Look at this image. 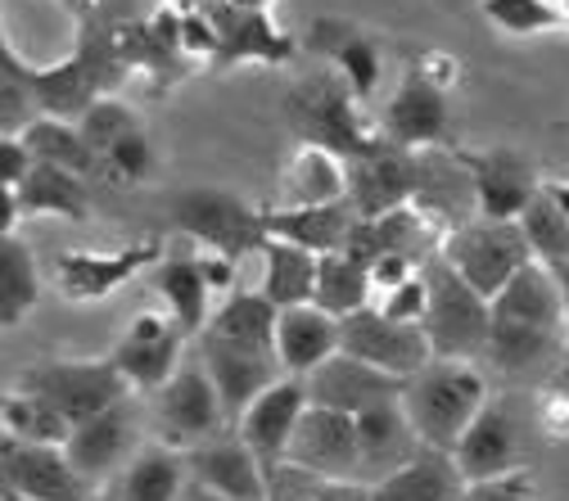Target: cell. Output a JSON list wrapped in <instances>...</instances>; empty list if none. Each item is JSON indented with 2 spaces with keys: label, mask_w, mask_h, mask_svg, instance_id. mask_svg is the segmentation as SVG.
<instances>
[{
  "label": "cell",
  "mask_w": 569,
  "mask_h": 501,
  "mask_svg": "<svg viewBox=\"0 0 569 501\" xmlns=\"http://www.w3.org/2000/svg\"><path fill=\"white\" fill-rule=\"evenodd\" d=\"M565 303L556 290V275L547 262H529L502 294L492 299V330H488V357L502 375H533L547 362H560L565 348Z\"/></svg>",
  "instance_id": "1"
},
{
  "label": "cell",
  "mask_w": 569,
  "mask_h": 501,
  "mask_svg": "<svg viewBox=\"0 0 569 501\" xmlns=\"http://www.w3.org/2000/svg\"><path fill=\"white\" fill-rule=\"evenodd\" d=\"M362 104L367 100L343 82V73L326 68V73L303 78L290 96H284V118H290V127L303 146H321L348 163V159H362V154L385 146L380 127H367Z\"/></svg>",
  "instance_id": "2"
},
{
  "label": "cell",
  "mask_w": 569,
  "mask_h": 501,
  "mask_svg": "<svg viewBox=\"0 0 569 501\" xmlns=\"http://www.w3.org/2000/svg\"><path fill=\"white\" fill-rule=\"evenodd\" d=\"M483 402H488V384H483L479 367L448 362V357H435L425 371H416L402 393V411L416 424L420 443L443 448V452H452L461 443V434L470 429V420L479 415Z\"/></svg>",
  "instance_id": "3"
},
{
  "label": "cell",
  "mask_w": 569,
  "mask_h": 501,
  "mask_svg": "<svg viewBox=\"0 0 569 501\" xmlns=\"http://www.w3.org/2000/svg\"><path fill=\"white\" fill-rule=\"evenodd\" d=\"M420 275L430 284V308H425L420 325L435 343V357H448V362H483L488 330H492V299H483L443 253L425 258Z\"/></svg>",
  "instance_id": "4"
},
{
  "label": "cell",
  "mask_w": 569,
  "mask_h": 501,
  "mask_svg": "<svg viewBox=\"0 0 569 501\" xmlns=\"http://www.w3.org/2000/svg\"><path fill=\"white\" fill-rule=\"evenodd\" d=\"M177 231H186L190 240H199L212 253H227V258H244V253H262L271 231H267V208L244 203L231 190L218 186H194L172 194L168 203Z\"/></svg>",
  "instance_id": "5"
},
{
  "label": "cell",
  "mask_w": 569,
  "mask_h": 501,
  "mask_svg": "<svg viewBox=\"0 0 569 501\" xmlns=\"http://www.w3.org/2000/svg\"><path fill=\"white\" fill-rule=\"evenodd\" d=\"M483 299H497L507 284L533 262L529 236L520 222H492V218H470L443 236L439 249Z\"/></svg>",
  "instance_id": "6"
},
{
  "label": "cell",
  "mask_w": 569,
  "mask_h": 501,
  "mask_svg": "<svg viewBox=\"0 0 569 501\" xmlns=\"http://www.w3.org/2000/svg\"><path fill=\"white\" fill-rule=\"evenodd\" d=\"M19 389L59 407L68 415V424H82V420L127 402V393H131V384L122 380V371L109 357H100V362H37L23 371Z\"/></svg>",
  "instance_id": "7"
},
{
  "label": "cell",
  "mask_w": 569,
  "mask_h": 501,
  "mask_svg": "<svg viewBox=\"0 0 569 501\" xmlns=\"http://www.w3.org/2000/svg\"><path fill=\"white\" fill-rule=\"evenodd\" d=\"M339 348L380 367V371H389V375H398V380H411L416 371H425L435 362V343L425 334V325L420 321H393L376 303L352 312V317H339Z\"/></svg>",
  "instance_id": "8"
},
{
  "label": "cell",
  "mask_w": 569,
  "mask_h": 501,
  "mask_svg": "<svg viewBox=\"0 0 569 501\" xmlns=\"http://www.w3.org/2000/svg\"><path fill=\"white\" fill-rule=\"evenodd\" d=\"M0 479H6V492L28 501H104L100 483L87 479L63 448L23 443L10 434L0 439Z\"/></svg>",
  "instance_id": "9"
},
{
  "label": "cell",
  "mask_w": 569,
  "mask_h": 501,
  "mask_svg": "<svg viewBox=\"0 0 569 501\" xmlns=\"http://www.w3.org/2000/svg\"><path fill=\"white\" fill-rule=\"evenodd\" d=\"M457 159L470 172L479 218H492V222H520V212L547 186L538 177L533 159L520 154V150H511V146H497V150H457Z\"/></svg>",
  "instance_id": "10"
},
{
  "label": "cell",
  "mask_w": 569,
  "mask_h": 501,
  "mask_svg": "<svg viewBox=\"0 0 569 501\" xmlns=\"http://www.w3.org/2000/svg\"><path fill=\"white\" fill-rule=\"evenodd\" d=\"M452 457L470 483L507 479V474L525 470V415H520V407L507 398H488L479 407V415L470 420V429L461 434V443L452 448Z\"/></svg>",
  "instance_id": "11"
},
{
  "label": "cell",
  "mask_w": 569,
  "mask_h": 501,
  "mask_svg": "<svg viewBox=\"0 0 569 501\" xmlns=\"http://www.w3.org/2000/svg\"><path fill=\"white\" fill-rule=\"evenodd\" d=\"M448 82L425 73V63H411L389 104L380 109V136L402 150H435L448 146Z\"/></svg>",
  "instance_id": "12"
},
{
  "label": "cell",
  "mask_w": 569,
  "mask_h": 501,
  "mask_svg": "<svg viewBox=\"0 0 569 501\" xmlns=\"http://www.w3.org/2000/svg\"><path fill=\"white\" fill-rule=\"evenodd\" d=\"M190 334L172 312H140L127 334L113 343L109 362L122 371V380L136 393H159L177 371H181V343Z\"/></svg>",
  "instance_id": "13"
},
{
  "label": "cell",
  "mask_w": 569,
  "mask_h": 501,
  "mask_svg": "<svg viewBox=\"0 0 569 501\" xmlns=\"http://www.w3.org/2000/svg\"><path fill=\"white\" fill-rule=\"evenodd\" d=\"M163 262V244L159 240H136L127 249H109V253H91V249H68L54 258V280L59 294L73 303H100L109 294H118L127 280H136L140 271H154Z\"/></svg>",
  "instance_id": "14"
},
{
  "label": "cell",
  "mask_w": 569,
  "mask_h": 501,
  "mask_svg": "<svg viewBox=\"0 0 569 501\" xmlns=\"http://www.w3.org/2000/svg\"><path fill=\"white\" fill-rule=\"evenodd\" d=\"M154 398H159V407H154L159 439L168 448H177V452L199 448L212 434V429L227 424L222 393H218V384H212V375H208L203 362L199 367H181Z\"/></svg>",
  "instance_id": "15"
},
{
  "label": "cell",
  "mask_w": 569,
  "mask_h": 501,
  "mask_svg": "<svg viewBox=\"0 0 569 501\" xmlns=\"http://www.w3.org/2000/svg\"><path fill=\"white\" fill-rule=\"evenodd\" d=\"M284 465L317 479H358V415L308 402Z\"/></svg>",
  "instance_id": "16"
},
{
  "label": "cell",
  "mask_w": 569,
  "mask_h": 501,
  "mask_svg": "<svg viewBox=\"0 0 569 501\" xmlns=\"http://www.w3.org/2000/svg\"><path fill=\"white\" fill-rule=\"evenodd\" d=\"M199 357L222 393L227 420H240L284 371L276 348H249V343H231L218 334H199Z\"/></svg>",
  "instance_id": "17"
},
{
  "label": "cell",
  "mask_w": 569,
  "mask_h": 501,
  "mask_svg": "<svg viewBox=\"0 0 569 501\" xmlns=\"http://www.w3.org/2000/svg\"><path fill=\"white\" fill-rule=\"evenodd\" d=\"M303 380H308V402L335 407L348 415H362V411L385 407V402H402V393H407V380L362 362V357H352L343 348L335 357H326V362Z\"/></svg>",
  "instance_id": "18"
},
{
  "label": "cell",
  "mask_w": 569,
  "mask_h": 501,
  "mask_svg": "<svg viewBox=\"0 0 569 501\" xmlns=\"http://www.w3.org/2000/svg\"><path fill=\"white\" fill-rule=\"evenodd\" d=\"M343 172H348V199L362 218H385L393 208H407V203H416V190H420L416 150L389 146V140L362 159H348Z\"/></svg>",
  "instance_id": "19"
},
{
  "label": "cell",
  "mask_w": 569,
  "mask_h": 501,
  "mask_svg": "<svg viewBox=\"0 0 569 501\" xmlns=\"http://www.w3.org/2000/svg\"><path fill=\"white\" fill-rule=\"evenodd\" d=\"M212 32H218V54H212V73H222L231 63H290L295 59V37H284L267 10H249L236 6V0H212L208 6Z\"/></svg>",
  "instance_id": "20"
},
{
  "label": "cell",
  "mask_w": 569,
  "mask_h": 501,
  "mask_svg": "<svg viewBox=\"0 0 569 501\" xmlns=\"http://www.w3.org/2000/svg\"><path fill=\"white\" fill-rule=\"evenodd\" d=\"M303 411H308V380L284 375L240 415V439L253 448V457L262 461L267 474H276L284 465V452H290V439H295Z\"/></svg>",
  "instance_id": "21"
},
{
  "label": "cell",
  "mask_w": 569,
  "mask_h": 501,
  "mask_svg": "<svg viewBox=\"0 0 569 501\" xmlns=\"http://www.w3.org/2000/svg\"><path fill=\"white\" fill-rule=\"evenodd\" d=\"M420 434L407 420L402 402H385L358 415V483H380L393 470H402L420 452Z\"/></svg>",
  "instance_id": "22"
},
{
  "label": "cell",
  "mask_w": 569,
  "mask_h": 501,
  "mask_svg": "<svg viewBox=\"0 0 569 501\" xmlns=\"http://www.w3.org/2000/svg\"><path fill=\"white\" fill-rule=\"evenodd\" d=\"M63 452L73 457V465L96 479V483H109L131 457H136V415L127 411V402L73 424V434H68Z\"/></svg>",
  "instance_id": "23"
},
{
  "label": "cell",
  "mask_w": 569,
  "mask_h": 501,
  "mask_svg": "<svg viewBox=\"0 0 569 501\" xmlns=\"http://www.w3.org/2000/svg\"><path fill=\"white\" fill-rule=\"evenodd\" d=\"M190 474L222 492L227 501H267L271 497V474L262 470V461L253 457V448L240 439V443H199L190 448L186 457Z\"/></svg>",
  "instance_id": "24"
},
{
  "label": "cell",
  "mask_w": 569,
  "mask_h": 501,
  "mask_svg": "<svg viewBox=\"0 0 569 501\" xmlns=\"http://www.w3.org/2000/svg\"><path fill=\"white\" fill-rule=\"evenodd\" d=\"M276 352L284 375H312L326 357L339 352V317L317 308V303H299V308H280L276 321Z\"/></svg>",
  "instance_id": "25"
},
{
  "label": "cell",
  "mask_w": 569,
  "mask_h": 501,
  "mask_svg": "<svg viewBox=\"0 0 569 501\" xmlns=\"http://www.w3.org/2000/svg\"><path fill=\"white\" fill-rule=\"evenodd\" d=\"M470 479L443 448H420L402 470L371 483V501H466Z\"/></svg>",
  "instance_id": "26"
},
{
  "label": "cell",
  "mask_w": 569,
  "mask_h": 501,
  "mask_svg": "<svg viewBox=\"0 0 569 501\" xmlns=\"http://www.w3.org/2000/svg\"><path fill=\"white\" fill-rule=\"evenodd\" d=\"M362 212L352 208V199H335V203H317V208H267V231L276 240L303 244L312 253H339L358 227Z\"/></svg>",
  "instance_id": "27"
},
{
  "label": "cell",
  "mask_w": 569,
  "mask_h": 501,
  "mask_svg": "<svg viewBox=\"0 0 569 501\" xmlns=\"http://www.w3.org/2000/svg\"><path fill=\"white\" fill-rule=\"evenodd\" d=\"M308 46L335 68V73H343V82L362 100L376 96V82H380V46H376V37H367L362 28H352L343 19H317Z\"/></svg>",
  "instance_id": "28"
},
{
  "label": "cell",
  "mask_w": 569,
  "mask_h": 501,
  "mask_svg": "<svg viewBox=\"0 0 569 501\" xmlns=\"http://www.w3.org/2000/svg\"><path fill=\"white\" fill-rule=\"evenodd\" d=\"M335 199H348L343 159L321 146H299L284 159L276 208H317V203H335Z\"/></svg>",
  "instance_id": "29"
},
{
  "label": "cell",
  "mask_w": 569,
  "mask_h": 501,
  "mask_svg": "<svg viewBox=\"0 0 569 501\" xmlns=\"http://www.w3.org/2000/svg\"><path fill=\"white\" fill-rule=\"evenodd\" d=\"M186 461L177 457V448L168 443H150L140 448L104 488V501H177L181 497V479H186Z\"/></svg>",
  "instance_id": "30"
},
{
  "label": "cell",
  "mask_w": 569,
  "mask_h": 501,
  "mask_svg": "<svg viewBox=\"0 0 569 501\" xmlns=\"http://www.w3.org/2000/svg\"><path fill=\"white\" fill-rule=\"evenodd\" d=\"M28 150L37 154V163H54V168H68V172H78L87 181H113L104 154L91 146V140L82 136L78 122H63V118H37L28 131Z\"/></svg>",
  "instance_id": "31"
},
{
  "label": "cell",
  "mask_w": 569,
  "mask_h": 501,
  "mask_svg": "<svg viewBox=\"0 0 569 501\" xmlns=\"http://www.w3.org/2000/svg\"><path fill=\"white\" fill-rule=\"evenodd\" d=\"M14 194H19L23 218H37V212H54V218H63V222H87L91 218L87 177L68 172V168H54V163H37Z\"/></svg>",
  "instance_id": "32"
},
{
  "label": "cell",
  "mask_w": 569,
  "mask_h": 501,
  "mask_svg": "<svg viewBox=\"0 0 569 501\" xmlns=\"http://www.w3.org/2000/svg\"><path fill=\"white\" fill-rule=\"evenodd\" d=\"M317 262H321V253L271 236L267 249H262V284H258V290L276 308L312 303V294H317Z\"/></svg>",
  "instance_id": "33"
},
{
  "label": "cell",
  "mask_w": 569,
  "mask_h": 501,
  "mask_svg": "<svg viewBox=\"0 0 569 501\" xmlns=\"http://www.w3.org/2000/svg\"><path fill=\"white\" fill-rule=\"evenodd\" d=\"M154 290H159V299H163V308L181 321V330L186 334H203L208 330V280H203V267H199V258H190V253H181V258H163L159 267H154Z\"/></svg>",
  "instance_id": "34"
},
{
  "label": "cell",
  "mask_w": 569,
  "mask_h": 501,
  "mask_svg": "<svg viewBox=\"0 0 569 501\" xmlns=\"http://www.w3.org/2000/svg\"><path fill=\"white\" fill-rule=\"evenodd\" d=\"M371 294H376V280H371V267L352 253H321L317 262V294L312 303L335 312V317H352L371 308Z\"/></svg>",
  "instance_id": "35"
},
{
  "label": "cell",
  "mask_w": 569,
  "mask_h": 501,
  "mask_svg": "<svg viewBox=\"0 0 569 501\" xmlns=\"http://www.w3.org/2000/svg\"><path fill=\"white\" fill-rule=\"evenodd\" d=\"M276 321H280V308L262 290H231V299L208 317L203 334L249 343V348H276Z\"/></svg>",
  "instance_id": "36"
},
{
  "label": "cell",
  "mask_w": 569,
  "mask_h": 501,
  "mask_svg": "<svg viewBox=\"0 0 569 501\" xmlns=\"http://www.w3.org/2000/svg\"><path fill=\"white\" fill-rule=\"evenodd\" d=\"M41 299V275L32 249L10 231L0 236V325H19Z\"/></svg>",
  "instance_id": "37"
},
{
  "label": "cell",
  "mask_w": 569,
  "mask_h": 501,
  "mask_svg": "<svg viewBox=\"0 0 569 501\" xmlns=\"http://www.w3.org/2000/svg\"><path fill=\"white\" fill-rule=\"evenodd\" d=\"M37 118H46L41 91H37V68H28L6 41L0 46V136H23Z\"/></svg>",
  "instance_id": "38"
},
{
  "label": "cell",
  "mask_w": 569,
  "mask_h": 501,
  "mask_svg": "<svg viewBox=\"0 0 569 501\" xmlns=\"http://www.w3.org/2000/svg\"><path fill=\"white\" fill-rule=\"evenodd\" d=\"M0 424H6L10 439H23V443H50V448H63L68 434H73V424L59 407H50L46 398L19 389V393H6L0 402Z\"/></svg>",
  "instance_id": "39"
},
{
  "label": "cell",
  "mask_w": 569,
  "mask_h": 501,
  "mask_svg": "<svg viewBox=\"0 0 569 501\" xmlns=\"http://www.w3.org/2000/svg\"><path fill=\"white\" fill-rule=\"evenodd\" d=\"M520 227L529 236V249L538 262L556 267V262H569V218L565 208L551 199V190L542 186V194L520 212Z\"/></svg>",
  "instance_id": "40"
},
{
  "label": "cell",
  "mask_w": 569,
  "mask_h": 501,
  "mask_svg": "<svg viewBox=\"0 0 569 501\" xmlns=\"http://www.w3.org/2000/svg\"><path fill=\"white\" fill-rule=\"evenodd\" d=\"M483 19L511 37H538V32L569 28V14L556 0H483Z\"/></svg>",
  "instance_id": "41"
},
{
  "label": "cell",
  "mask_w": 569,
  "mask_h": 501,
  "mask_svg": "<svg viewBox=\"0 0 569 501\" xmlns=\"http://www.w3.org/2000/svg\"><path fill=\"white\" fill-rule=\"evenodd\" d=\"M78 127H82V136L91 140L100 154H109L122 136H131V131L140 127V118L131 113V104H122V100H113V96H100V100L78 118ZM104 163H109V159H104Z\"/></svg>",
  "instance_id": "42"
},
{
  "label": "cell",
  "mask_w": 569,
  "mask_h": 501,
  "mask_svg": "<svg viewBox=\"0 0 569 501\" xmlns=\"http://www.w3.org/2000/svg\"><path fill=\"white\" fill-rule=\"evenodd\" d=\"M109 159V172H113V181H127V186H136V181H146L150 172H154V146H150V136L146 131H131V136H122L118 146L104 154Z\"/></svg>",
  "instance_id": "43"
},
{
  "label": "cell",
  "mask_w": 569,
  "mask_h": 501,
  "mask_svg": "<svg viewBox=\"0 0 569 501\" xmlns=\"http://www.w3.org/2000/svg\"><path fill=\"white\" fill-rule=\"evenodd\" d=\"M376 308H380L385 317H393V321H425V308H430V284H425V275L416 271L411 280L398 284V290L380 294Z\"/></svg>",
  "instance_id": "44"
},
{
  "label": "cell",
  "mask_w": 569,
  "mask_h": 501,
  "mask_svg": "<svg viewBox=\"0 0 569 501\" xmlns=\"http://www.w3.org/2000/svg\"><path fill=\"white\" fill-rule=\"evenodd\" d=\"M32 168H37V154L28 150V140L23 136H0V190H19Z\"/></svg>",
  "instance_id": "45"
},
{
  "label": "cell",
  "mask_w": 569,
  "mask_h": 501,
  "mask_svg": "<svg viewBox=\"0 0 569 501\" xmlns=\"http://www.w3.org/2000/svg\"><path fill=\"white\" fill-rule=\"evenodd\" d=\"M533 420H538L542 434H551V439H569V384L556 380V384L538 398Z\"/></svg>",
  "instance_id": "46"
},
{
  "label": "cell",
  "mask_w": 569,
  "mask_h": 501,
  "mask_svg": "<svg viewBox=\"0 0 569 501\" xmlns=\"http://www.w3.org/2000/svg\"><path fill=\"white\" fill-rule=\"evenodd\" d=\"M466 501H533V479L529 470H516L507 479H488V483H470Z\"/></svg>",
  "instance_id": "47"
},
{
  "label": "cell",
  "mask_w": 569,
  "mask_h": 501,
  "mask_svg": "<svg viewBox=\"0 0 569 501\" xmlns=\"http://www.w3.org/2000/svg\"><path fill=\"white\" fill-rule=\"evenodd\" d=\"M420 271V262H411L407 253H385V258H376L371 262V280H376V294H389V290H398L402 280H411Z\"/></svg>",
  "instance_id": "48"
},
{
  "label": "cell",
  "mask_w": 569,
  "mask_h": 501,
  "mask_svg": "<svg viewBox=\"0 0 569 501\" xmlns=\"http://www.w3.org/2000/svg\"><path fill=\"white\" fill-rule=\"evenodd\" d=\"M177 501H227V497H222V492H212V488H203V483L194 479L190 488H181V497H177Z\"/></svg>",
  "instance_id": "49"
},
{
  "label": "cell",
  "mask_w": 569,
  "mask_h": 501,
  "mask_svg": "<svg viewBox=\"0 0 569 501\" xmlns=\"http://www.w3.org/2000/svg\"><path fill=\"white\" fill-rule=\"evenodd\" d=\"M551 275H556V290H560V303H565V317H569V262H556Z\"/></svg>",
  "instance_id": "50"
},
{
  "label": "cell",
  "mask_w": 569,
  "mask_h": 501,
  "mask_svg": "<svg viewBox=\"0 0 569 501\" xmlns=\"http://www.w3.org/2000/svg\"><path fill=\"white\" fill-rule=\"evenodd\" d=\"M547 190H551V199L565 208V218H569V181H547Z\"/></svg>",
  "instance_id": "51"
},
{
  "label": "cell",
  "mask_w": 569,
  "mask_h": 501,
  "mask_svg": "<svg viewBox=\"0 0 569 501\" xmlns=\"http://www.w3.org/2000/svg\"><path fill=\"white\" fill-rule=\"evenodd\" d=\"M556 380L569 384V330H565V348H560V362H556Z\"/></svg>",
  "instance_id": "52"
},
{
  "label": "cell",
  "mask_w": 569,
  "mask_h": 501,
  "mask_svg": "<svg viewBox=\"0 0 569 501\" xmlns=\"http://www.w3.org/2000/svg\"><path fill=\"white\" fill-rule=\"evenodd\" d=\"M236 6H249V10H267L271 0H236Z\"/></svg>",
  "instance_id": "53"
},
{
  "label": "cell",
  "mask_w": 569,
  "mask_h": 501,
  "mask_svg": "<svg viewBox=\"0 0 569 501\" xmlns=\"http://www.w3.org/2000/svg\"><path fill=\"white\" fill-rule=\"evenodd\" d=\"M6 501H28V497H19V492H6Z\"/></svg>",
  "instance_id": "54"
},
{
  "label": "cell",
  "mask_w": 569,
  "mask_h": 501,
  "mask_svg": "<svg viewBox=\"0 0 569 501\" xmlns=\"http://www.w3.org/2000/svg\"><path fill=\"white\" fill-rule=\"evenodd\" d=\"M68 6H87V0H68Z\"/></svg>",
  "instance_id": "55"
}]
</instances>
